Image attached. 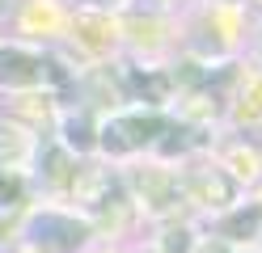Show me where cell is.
<instances>
[{"mask_svg": "<svg viewBox=\"0 0 262 253\" xmlns=\"http://www.w3.org/2000/svg\"><path fill=\"white\" fill-rule=\"evenodd\" d=\"M169 131L165 114L157 110H136V114H114L97 127V148L110 152V156H127V152H140L148 144H161V135Z\"/></svg>", "mask_w": 262, "mask_h": 253, "instance_id": "cell-1", "label": "cell"}, {"mask_svg": "<svg viewBox=\"0 0 262 253\" xmlns=\"http://www.w3.org/2000/svg\"><path fill=\"white\" fill-rule=\"evenodd\" d=\"M55 59L42 51H30L21 42H0V89H38V84L55 80Z\"/></svg>", "mask_w": 262, "mask_h": 253, "instance_id": "cell-2", "label": "cell"}, {"mask_svg": "<svg viewBox=\"0 0 262 253\" xmlns=\"http://www.w3.org/2000/svg\"><path fill=\"white\" fill-rule=\"evenodd\" d=\"M30 232H34V241L42 245V249H76L80 241H85V224H76V219H68V215H55V211H47V215H38L34 224H30Z\"/></svg>", "mask_w": 262, "mask_h": 253, "instance_id": "cell-3", "label": "cell"}, {"mask_svg": "<svg viewBox=\"0 0 262 253\" xmlns=\"http://www.w3.org/2000/svg\"><path fill=\"white\" fill-rule=\"evenodd\" d=\"M186 194L203 207H220V202H233V177H224L220 169H190L186 177Z\"/></svg>", "mask_w": 262, "mask_h": 253, "instance_id": "cell-4", "label": "cell"}, {"mask_svg": "<svg viewBox=\"0 0 262 253\" xmlns=\"http://www.w3.org/2000/svg\"><path fill=\"white\" fill-rule=\"evenodd\" d=\"M63 148L68 152H93L97 148V123L89 110H76L63 118Z\"/></svg>", "mask_w": 262, "mask_h": 253, "instance_id": "cell-5", "label": "cell"}, {"mask_svg": "<svg viewBox=\"0 0 262 253\" xmlns=\"http://www.w3.org/2000/svg\"><path fill=\"white\" fill-rule=\"evenodd\" d=\"M30 156V135L13 123H0V169H13Z\"/></svg>", "mask_w": 262, "mask_h": 253, "instance_id": "cell-6", "label": "cell"}, {"mask_svg": "<svg viewBox=\"0 0 262 253\" xmlns=\"http://www.w3.org/2000/svg\"><path fill=\"white\" fill-rule=\"evenodd\" d=\"M127 84H131V93H140L148 106H161V101L169 97V76L165 72H131Z\"/></svg>", "mask_w": 262, "mask_h": 253, "instance_id": "cell-7", "label": "cell"}, {"mask_svg": "<svg viewBox=\"0 0 262 253\" xmlns=\"http://www.w3.org/2000/svg\"><path fill=\"white\" fill-rule=\"evenodd\" d=\"M258 224H262V207L254 202V207H245V211H237V215H228L224 219V236H233V241H245V236H254L258 232Z\"/></svg>", "mask_w": 262, "mask_h": 253, "instance_id": "cell-8", "label": "cell"}, {"mask_svg": "<svg viewBox=\"0 0 262 253\" xmlns=\"http://www.w3.org/2000/svg\"><path fill=\"white\" fill-rule=\"evenodd\" d=\"M21 177L13 173V169H0V207H9V202H21Z\"/></svg>", "mask_w": 262, "mask_h": 253, "instance_id": "cell-9", "label": "cell"}, {"mask_svg": "<svg viewBox=\"0 0 262 253\" xmlns=\"http://www.w3.org/2000/svg\"><path fill=\"white\" fill-rule=\"evenodd\" d=\"M72 5L80 9V13H123L127 9V0H72Z\"/></svg>", "mask_w": 262, "mask_h": 253, "instance_id": "cell-10", "label": "cell"}, {"mask_svg": "<svg viewBox=\"0 0 262 253\" xmlns=\"http://www.w3.org/2000/svg\"><path fill=\"white\" fill-rule=\"evenodd\" d=\"M47 165H51V169H47V177H51V181H68V169H63V152L59 148L47 152Z\"/></svg>", "mask_w": 262, "mask_h": 253, "instance_id": "cell-11", "label": "cell"}, {"mask_svg": "<svg viewBox=\"0 0 262 253\" xmlns=\"http://www.w3.org/2000/svg\"><path fill=\"white\" fill-rule=\"evenodd\" d=\"M165 249H169V253H186V249H190V232H186V228L165 232Z\"/></svg>", "mask_w": 262, "mask_h": 253, "instance_id": "cell-12", "label": "cell"}, {"mask_svg": "<svg viewBox=\"0 0 262 253\" xmlns=\"http://www.w3.org/2000/svg\"><path fill=\"white\" fill-rule=\"evenodd\" d=\"M211 5H237V0H211Z\"/></svg>", "mask_w": 262, "mask_h": 253, "instance_id": "cell-13", "label": "cell"}]
</instances>
